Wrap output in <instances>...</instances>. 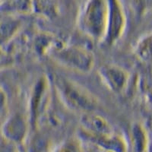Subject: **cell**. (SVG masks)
Here are the masks:
<instances>
[{
  "label": "cell",
  "mask_w": 152,
  "mask_h": 152,
  "mask_svg": "<svg viewBox=\"0 0 152 152\" xmlns=\"http://www.w3.org/2000/svg\"><path fill=\"white\" fill-rule=\"evenodd\" d=\"M61 103L66 108L81 113L95 111L98 107L97 97L86 88L63 76L50 80Z\"/></svg>",
  "instance_id": "cell-1"
},
{
  "label": "cell",
  "mask_w": 152,
  "mask_h": 152,
  "mask_svg": "<svg viewBox=\"0 0 152 152\" xmlns=\"http://www.w3.org/2000/svg\"><path fill=\"white\" fill-rule=\"evenodd\" d=\"M107 0H86L78 15V28L94 41L102 43L107 30Z\"/></svg>",
  "instance_id": "cell-2"
},
{
  "label": "cell",
  "mask_w": 152,
  "mask_h": 152,
  "mask_svg": "<svg viewBox=\"0 0 152 152\" xmlns=\"http://www.w3.org/2000/svg\"><path fill=\"white\" fill-rule=\"evenodd\" d=\"M57 64L79 73H88L94 67L95 59L92 52L83 47L57 44L50 53Z\"/></svg>",
  "instance_id": "cell-3"
},
{
  "label": "cell",
  "mask_w": 152,
  "mask_h": 152,
  "mask_svg": "<svg viewBox=\"0 0 152 152\" xmlns=\"http://www.w3.org/2000/svg\"><path fill=\"white\" fill-rule=\"evenodd\" d=\"M52 83L47 76L38 78L31 88L28 100V119L33 126H37L48 116L52 101Z\"/></svg>",
  "instance_id": "cell-4"
},
{
  "label": "cell",
  "mask_w": 152,
  "mask_h": 152,
  "mask_svg": "<svg viewBox=\"0 0 152 152\" xmlns=\"http://www.w3.org/2000/svg\"><path fill=\"white\" fill-rule=\"evenodd\" d=\"M107 30L102 43L107 46H113L123 37L126 31L127 18L121 0H107Z\"/></svg>",
  "instance_id": "cell-5"
},
{
  "label": "cell",
  "mask_w": 152,
  "mask_h": 152,
  "mask_svg": "<svg viewBox=\"0 0 152 152\" xmlns=\"http://www.w3.org/2000/svg\"><path fill=\"white\" fill-rule=\"evenodd\" d=\"M98 75L103 84L114 94L124 93L129 84V72L117 65L107 64L101 66Z\"/></svg>",
  "instance_id": "cell-6"
},
{
  "label": "cell",
  "mask_w": 152,
  "mask_h": 152,
  "mask_svg": "<svg viewBox=\"0 0 152 152\" xmlns=\"http://www.w3.org/2000/svg\"><path fill=\"white\" fill-rule=\"evenodd\" d=\"M81 124L85 131L94 135H110L112 131L109 122L94 111L81 113Z\"/></svg>",
  "instance_id": "cell-7"
},
{
  "label": "cell",
  "mask_w": 152,
  "mask_h": 152,
  "mask_svg": "<svg viewBox=\"0 0 152 152\" xmlns=\"http://www.w3.org/2000/svg\"><path fill=\"white\" fill-rule=\"evenodd\" d=\"M35 9V0H4L0 5L4 15L18 17L32 14Z\"/></svg>",
  "instance_id": "cell-8"
},
{
  "label": "cell",
  "mask_w": 152,
  "mask_h": 152,
  "mask_svg": "<svg viewBox=\"0 0 152 152\" xmlns=\"http://www.w3.org/2000/svg\"><path fill=\"white\" fill-rule=\"evenodd\" d=\"M21 28V21L18 16L5 15L0 21V43L9 41L18 32Z\"/></svg>",
  "instance_id": "cell-9"
},
{
  "label": "cell",
  "mask_w": 152,
  "mask_h": 152,
  "mask_svg": "<svg viewBox=\"0 0 152 152\" xmlns=\"http://www.w3.org/2000/svg\"><path fill=\"white\" fill-rule=\"evenodd\" d=\"M28 123V118L24 117L23 114L17 113L8 119L5 123V131H7L9 135L15 136L18 139L25 133Z\"/></svg>",
  "instance_id": "cell-10"
},
{
  "label": "cell",
  "mask_w": 152,
  "mask_h": 152,
  "mask_svg": "<svg viewBox=\"0 0 152 152\" xmlns=\"http://www.w3.org/2000/svg\"><path fill=\"white\" fill-rule=\"evenodd\" d=\"M151 34H146L142 36L135 43L134 47V54L139 61L144 63L150 62L151 58Z\"/></svg>",
  "instance_id": "cell-11"
},
{
  "label": "cell",
  "mask_w": 152,
  "mask_h": 152,
  "mask_svg": "<svg viewBox=\"0 0 152 152\" xmlns=\"http://www.w3.org/2000/svg\"><path fill=\"white\" fill-rule=\"evenodd\" d=\"M7 107V96L2 89L0 88V117L3 116Z\"/></svg>",
  "instance_id": "cell-12"
}]
</instances>
